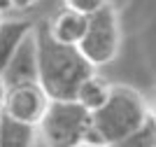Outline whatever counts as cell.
<instances>
[{"label":"cell","instance_id":"8","mask_svg":"<svg viewBox=\"0 0 156 147\" xmlns=\"http://www.w3.org/2000/svg\"><path fill=\"white\" fill-rule=\"evenodd\" d=\"M40 142L35 124L19 122L14 117L0 112V147H33Z\"/></svg>","mask_w":156,"mask_h":147},{"label":"cell","instance_id":"2","mask_svg":"<svg viewBox=\"0 0 156 147\" xmlns=\"http://www.w3.org/2000/svg\"><path fill=\"white\" fill-rule=\"evenodd\" d=\"M149 103L128 84H112L107 101L91 112V126L103 138V145H124L137 128L151 119Z\"/></svg>","mask_w":156,"mask_h":147},{"label":"cell","instance_id":"6","mask_svg":"<svg viewBox=\"0 0 156 147\" xmlns=\"http://www.w3.org/2000/svg\"><path fill=\"white\" fill-rule=\"evenodd\" d=\"M2 79L7 86L14 84H26V82H37V47H35V31H30L21 45L14 49L9 61L2 68Z\"/></svg>","mask_w":156,"mask_h":147},{"label":"cell","instance_id":"5","mask_svg":"<svg viewBox=\"0 0 156 147\" xmlns=\"http://www.w3.org/2000/svg\"><path fill=\"white\" fill-rule=\"evenodd\" d=\"M47 105H49V96L42 91V86L37 82H26V84L7 86L0 112L14 117L19 122L37 126L42 115H44V110H47Z\"/></svg>","mask_w":156,"mask_h":147},{"label":"cell","instance_id":"14","mask_svg":"<svg viewBox=\"0 0 156 147\" xmlns=\"http://www.w3.org/2000/svg\"><path fill=\"white\" fill-rule=\"evenodd\" d=\"M9 9H12V2H9V0H0V14L9 12Z\"/></svg>","mask_w":156,"mask_h":147},{"label":"cell","instance_id":"4","mask_svg":"<svg viewBox=\"0 0 156 147\" xmlns=\"http://www.w3.org/2000/svg\"><path fill=\"white\" fill-rule=\"evenodd\" d=\"M77 49L93 68H103L119 56L121 28H119L117 9L110 2L93 12L91 17H86V31L77 42Z\"/></svg>","mask_w":156,"mask_h":147},{"label":"cell","instance_id":"13","mask_svg":"<svg viewBox=\"0 0 156 147\" xmlns=\"http://www.w3.org/2000/svg\"><path fill=\"white\" fill-rule=\"evenodd\" d=\"M5 91H7V84L2 79V72H0V108H2V101H5Z\"/></svg>","mask_w":156,"mask_h":147},{"label":"cell","instance_id":"11","mask_svg":"<svg viewBox=\"0 0 156 147\" xmlns=\"http://www.w3.org/2000/svg\"><path fill=\"white\" fill-rule=\"evenodd\" d=\"M110 0H63V7L68 9H75V12L84 14V17H91L93 12H98L100 7H105Z\"/></svg>","mask_w":156,"mask_h":147},{"label":"cell","instance_id":"15","mask_svg":"<svg viewBox=\"0 0 156 147\" xmlns=\"http://www.w3.org/2000/svg\"><path fill=\"white\" fill-rule=\"evenodd\" d=\"M0 19H2V14H0Z\"/></svg>","mask_w":156,"mask_h":147},{"label":"cell","instance_id":"9","mask_svg":"<svg viewBox=\"0 0 156 147\" xmlns=\"http://www.w3.org/2000/svg\"><path fill=\"white\" fill-rule=\"evenodd\" d=\"M30 31L33 21L28 19H0V70Z\"/></svg>","mask_w":156,"mask_h":147},{"label":"cell","instance_id":"12","mask_svg":"<svg viewBox=\"0 0 156 147\" xmlns=\"http://www.w3.org/2000/svg\"><path fill=\"white\" fill-rule=\"evenodd\" d=\"M9 2H12V9H26V7H30L37 0H9Z\"/></svg>","mask_w":156,"mask_h":147},{"label":"cell","instance_id":"3","mask_svg":"<svg viewBox=\"0 0 156 147\" xmlns=\"http://www.w3.org/2000/svg\"><path fill=\"white\" fill-rule=\"evenodd\" d=\"M89 126H91V112L82 108L75 98L49 101L37 124V133L42 142L49 147H79Z\"/></svg>","mask_w":156,"mask_h":147},{"label":"cell","instance_id":"7","mask_svg":"<svg viewBox=\"0 0 156 147\" xmlns=\"http://www.w3.org/2000/svg\"><path fill=\"white\" fill-rule=\"evenodd\" d=\"M47 28H49L51 40H56L61 45L77 47V42L82 40V35H84V31H86V17L75 12V9L63 7L51 21H47Z\"/></svg>","mask_w":156,"mask_h":147},{"label":"cell","instance_id":"10","mask_svg":"<svg viewBox=\"0 0 156 147\" xmlns=\"http://www.w3.org/2000/svg\"><path fill=\"white\" fill-rule=\"evenodd\" d=\"M110 86L112 84L107 82L105 77H100L96 70H93L91 75H86L84 79L79 82L77 91H75V101H77L82 108H86L89 112H93V110H98L105 101H107Z\"/></svg>","mask_w":156,"mask_h":147},{"label":"cell","instance_id":"1","mask_svg":"<svg viewBox=\"0 0 156 147\" xmlns=\"http://www.w3.org/2000/svg\"><path fill=\"white\" fill-rule=\"evenodd\" d=\"M33 31L37 47V84L49 96V101L75 98L79 82L86 75H91L96 68L79 54L77 47L51 40L47 21L33 26Z\"/></svg>","mask_w":156,"mask_h":147}]
</instances>
